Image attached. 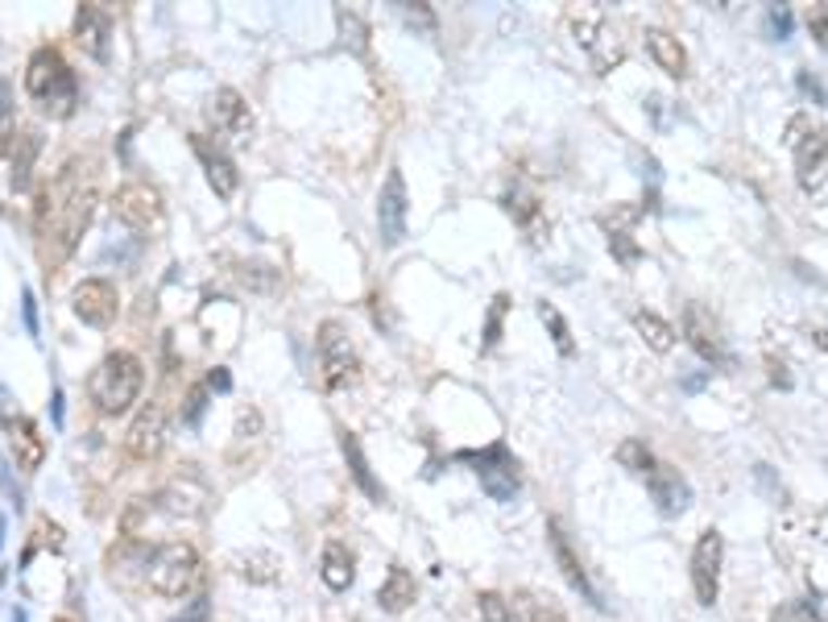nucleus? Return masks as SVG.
Instances as JSON below:
<instances>
[{"mask_svg": "<svg viewBox=\"0 0 828 622\" xmlns=\"http://www.w3.org/2000/svg\"><path fill=\"white\" fill-rule=\"evenodd\" d=\"M91 216H96V171L84 158H71L42 187L38 212H34L38 258H42L46 270H59L79 249Z\"/></svg>", "mask_w": 828, "mask_h": 622, "instance_id": "obj_1", "label": "nucleus"}, {"mask_svg": "<svg viewBox=\"0 0 828 622\" xmlns=\"http://www.w3.org/2000/svg\"><path fill=\"white\" fill-rule=\"evenodd\" d=\"M25 96L50 121L75 116V109H79V79H75V71L66 67V59L54 46H42L29 59V67H25Z\"/></svg>", "mask_w": 828, "mask_h": 622, "instance_id": "obj_2", "label": "nucleus"}, {"mask_svg": "<svg viewBox=\"0 0 828 622\" xmlns=\"http://www.w3.org/2000/svg\"><path fill=\"white\" fill-rule=\"evenodd\" d=\"M141 386H146V365L125 349H116L91 370L88 395L100 415H125L141 395Z\"/></svg>", "mask_w": 828, "mask_h": 622, "instance_id": "obj_3", "label": "nucleus"}, {"mask_svg": "<svg viewBox=\"0 0 828 622\" xmlns=\"http://www.w3.org/2000/svg\"><path fill=\"white\" fill-rule=\"evenodd\" d=\"M787 146L795 154V178L800 191L812 203H828V134L812 125V116H791L787 121Z\"/></svg>", "mask_w": 828, "mask_h": 622, "instance_id": "obj_4", "label": "nucleus"}, {"mask_svg": "<svg viewBox=\"0 0 828 622\" xmlns=\"http://www.w3.org/2000/svg\"><path fill=\"white\" fill-rule=\"evenodd\" d=\"M146 581L158 598H187L199 581V552L187 539H171L150 556Z\"/></svg>", "mask_w": 828, "mask_h": 622, "instance_id": "obj_5", "label": "nucleus"}, {"mask_svg": "<svg viewBox=\"0 0 828 622\" xmlns=\"http://www.w3.org/2000/svg\"><path fill=\"white\" fill-rule=\"evenodd\" d=\"M315 345H319V370H324L327 390L352 386L356 374H361V357H356V345L349 340V328H344L340 320H324Z\"/></svg>", "mask_w": 828, "mask_h": 622, "instance_id": "obj_6", "label": "nucleus"}, {"mask_svg": "<svg viewBox=\"0 0 828 622\" xmlns=\"http://www.w3.org/2000/svg\"><path fill=\"white\" fill-rule=\"evenodd\" d=\"M464 461H473L480 489L493 498V502H514L518 489H523V469L514 461V452L505 445H489L480 452H464Z\"/></svg>", "mask_w": 828, "mask_h": 622, "instance_id": "obj_7", "label": "nucleus"}, {"mask_svg": "<svg viewBox=\"0 0 828 622\" xmlns=\"http://www.w3.org/2000/svg\"><path fill=\"white\" fill-rule=\"evenodd\" d=\"M720 564H725V535L704 527L692 552V594L700 606H717L720 598Z\"/></svg>", "mask_w": 828, "mask_h": 622, "instance_id": "obj_8", "label": "nucleus"}, {"mask_svg": "<svg viewBox=\"0 0 828 622\" xmlns=\"http://www.w3.org/2000/svg\"><path fill=\"white\" fill-rule=\"evenodd\" d=\"M406 212H411V196H406V178L393 166L386 183H381V196H377V224H381V241L402 245L406 237Z\"/></svg>", "mask_w": 828, "mask_h": 622, "instance_id": "obj_9", "label": "nucleus"}, {"mask_svg": "<svg viewBox=\"0 0 828 622\" xmlns=\"http://www.w3.org/2000/svg\"><path fill=\"white\" fill-rule=\"evenodd\" d=\"M71 308H75V315L88 328H109L112 320H116L121 299H116V287H112L109 278H84L79 287L71 290Z\"/></svg>", "mask_w": 828, "mask_h": 622, "instance_id": "obj_10", "label": "nucleus"}, {"mask_svg": "<svg viewBox=\"0 0 828 622\" xmlns=\"http://www.w3.org/2000/svg\"><path fill=\"white\" fill-rule=\"evenodd\" d=\"M547 544H551V556H555V564H560V573H564L567 585L589 601V606L605 610V601H601V594L592 589L589 573H585V564H580V556H576V548H572V539H567V532H564V523H560V519H551V523H547Z\"/></svg>", "mask_w": 828, "mask_h": 622, "instance_id": "obj_11", "label": "nucleus"}, {"mask_svg": "<svg viewBox=\"0 0 828 622\" xmlns=\"http://www.w3.org/2000/svg\"><path fill=\"white\" fill-rule=\"evenodd\" d=\"M166 432H171V423H166V407H162V402L141 407V411H137V420H133V427H129V436H125V448H129L133 461H153V457L166 448Z\"/></svg>", "mask_w": 828, "mask_h": 622, "instance_id": "obj_12", "label": "nucleus"}, {"mask_svg": "<svg viewBox=\"0 0 828 622\" xmlns=\"http://www.w3.org/2000/svg\"><path fill=\"white\" fill-rule=\"evenodd\" d=\"M112 216L125 224V228H137V233H141V228L162 221V196L153 191L150 183H129V187L116 191Z\"/></svg>", "mask_w": 828, "mask_h": 622, "instance_id": "obj_13", "label": "nucleus"}, {"mask_svg": "<svg viewBox=\"0 0 828 622\" xmlns=\"http://www.w3.org/2000/svg\"><path fill=\"white\" fill-rule=\"evenodd\" d=\"M683 336H688V345H692L708 365H729L725 336H720V324L713 320V311H704L700 303H688V308H683Z\"/></svg>", "mask_w": 828, "mask_h": 622, "instance_id": "obj_14", "label": "nucleus"}, {"mask_svg": "<svg viewBox=\"0 0 828 622\" xmlns=\"http://www.w3.org/2000/svg\"><path fill=\"white\" fill-rule=\"evenodd\" d=\"M191 150H196L199 162H203V175H208V183H212V191H216L219 200H228V196L237 191V183H240L237 162L228 158V150L216 146L212 137H203V134L191 137Z\"/></svg>", "mask_w": 828, "mask_h": 622, "instance_id": "obj_15", "label": "nucleus"}, {"mask_svg": "<svg viewBox=\"0 0 828 622\" xmlns=\"http://www.w3.org/2000/svg\"><path fill=\"white\" fill-rule=\"evenodd\" d=\"M647 489H651V498L658 502V511L663 514H683L692 507V486H688V477L679 473V469L663 465V461H654V469L647 473Z\"/></svg>", "mask_w": 828, "mask_h": 622, "instance_id": "obj_16", "label": "nucleus"}, {"mask_svg": "<svg viewBox=\"0 0 828 622\" xmlns=\"http://www.w3.org/2000/svg\"><path fill=\"white\" fill-rule=\"evenodd\" d=\"M576 34H580V42L592 50L597 75H610V71L626 59V46H622L617 29H613L605 17H597V22H576Z\"/></svg>", "mask_w": 828, "mask_h": 622, "instance_id": "obj_17", "label": "nucleus"}, {"mask_svg": "<svg viewBox=\"0 0 828 622\" xmlns=\"http://www.w3.org/2000/svg\"><path fill=\"white\" fill-rule=\"evenodd\" d=\"M4 427H9V445H13L17 465H22L25 473L42 469L46 440H42V432H38V423L29 420V415H9V411H4Z\"/></svg>", "mask_w": 828, "mask_h": 622, "instance_id": "obj_18", "label": "nucleus"}, {"mask_svg": "<svg viewBox=\"0 0 828 622\" xmlns=\"http://www.w3.org/2000/svg\"><path fill=\"white\" fill-rule=\"evenodd\" d=\"M150 507L171 519H199L208 511V489L199 482H171L158 498H150Z\"/></svg>", "mask_w": 828, "mask_h": 622, "instance_id": "obj_19", "label": "nucleus"}, {"mask_svg": "<svg viewBox=\"0 0 828 622\" xmlns=\"http://www.w3.org/2000/svg\"><path fill=\"white\" fill-rule=\"evenodd\" d=\"M208 116H212L216 129H224V134H233V137H249V129H253V112L240 100V91L233 88H219L216 96H212Z\"/></svg>", "mask_w": 828, "mask_h": 622, "instance_id": "obj_20", "label": "nucleus"}, {"mask_svg": "<svg viewBox=\"0 0 828 622\" xmlns=\"http://www.w3.org/2000/svg\"><path fill=\"white\" fill-rule=\"evenodd\" d=\"M319 577L331 594H344L356 577V556L349 552V544H340V539H327L324 544V556H319Z\"/></svg>", "mask_w": 828, "mask_h": 622, "instance_id": "obj_21", "label": "nucleus"}, {"mask_svg": "<svg viewBox=\"0 0 828 622\" xmlns=\"http://www.w3.org/2000/svg\"><path fill=\"white\" fill-rule=\"evenodd\" d=\"M109 17L96 9V4H79V13H75V42L88 50L91 59H109Z\"/></svg>", "mask_w": 828, "mask_h": 622, "instance_id": "obj_22", "label": "nucleus"}, {"mask_svg": "<svg viewBox=\"0 0 828 622\" xmlns=\"http://www.w3.org/2000/svg\"><path fill=\"white\" fill-rule=\"evenodd\" d=\"M340 452H344V461H349V469H352V482L365 489V498H369V502L381 507V502H386V486L373 477L369 461H365V448H361L356 432H349V427H340Z\"/></svg>", "mask_w": 828, "mask_h": 622, "instance_id": "obj_23", "label": "nucleus"}, {"mask_svg": "<svg viewBox=\"0 0 828 622\" xmlns=\"http://www.w3.org/2000/svg\"><path fill=\"white\" fill-rule=\"evenodd\" d=\"M647 54L654 59V67L667 71L672 79H683V75H688V50L679 46L676 34H667V29H647Z\"/></svg>", "mask_w": 828, "mask_h": 622, "instance_id": "obj_24", "label": "nucleus"}, {"mask_svg": "<svg viewBox=\"0 0 828 622\" xmlns=\"http://www.w3.org/2000/svg\"><path fill=\"white\" fill-rule=\"evenodd\" d=\"M505 212L530 233V241H543V208H539V196H535L530 187L514 183V187L505 191Z\"/></svg>", "mask_w": 828, "mask_h": 622, "instance_id": "obj_25", "label": "nucleus"}, {"mask_svg": "<svg viewBox=\"0 0 828 622\" xmlns=\"http://www.w3.org/2000/svg\"><path fill=\"white\" fill-rule=\"evenodd\" d=\"M414 598H418V585L414 577L402 569V564H393L390 577L381 581V589H377V606L386 610V614H402V610H411Z\"/></svg>", "mask_w": 828, "mask_h": 622, "instance_id": "obj_26", "label": "nucleus"}, {"mask_svg": "<svg viewBox=\"0 0 828 622\" xmlns=\"http://www.w3.org/2000/svg\"><path fill=\"white\" fill-rule=\"evenodd\" d=\"M633 328H638V336L651 345L654 353H672V345H676V328L663 320V315H654V311H633Z\"/></svg>", "mask_w": 828, "mask_h": 622, "instance_id": "obj_27", "label": "nucleus"}, {"mask_svg": "<svg viewBox=\"0 0 828 622\" xmlns=\"http://www.w3.org/2000/svg\"><path fill=\"white\" fill-rule=\"evenodd\" d=\"M535 311H539V320H543L547 336L555 340V349H560V353H564V357L576 353V340H572V328H567V320H564V315L555 311V303H547V299H543V303H539V308H535Z\"/></svg>", "mask_w": 828, "mask_h": 622, "instance_id": "obj_28", "label": "nucleus"}, {"mask_svg": "<svg viewBox=\"0 0 828 622\" xmlns=\"http://www.w3.org/2000/svg\"><path fill=\"white\" fill-rule=\"evenodd\" d=\"M278 569H283V560L274 552H249L240 560V577L253 581V585H269V581H278Z\"/></svg>", "mask_w": 828, "mask_h": 622, "instance_id": "obj_29", "label": "nucleus"}, {"mask_svg": "<svg viewBox=\"0 0 828 622\" xmlns=\"http://www.w3.org/2000/svg\"><path fill=\"white\" fill-rule=\"evenodd\" d=\"M34 154H38V137L22 129L17 141H13V187L22 191L25 183H29V166H34Z\"/></svg>", "mask_w": 828, "mask_h": 622, "instance_id": "obj_30", "label": "nucleus"}, {"mask_svg": "<svg viewBox=\"0 0 828 622\" xmlns=\"http://www.w3.org/2000/svg\"><path fill=\"white\" fill-rule=\"evenodd\" d=\"M518 601H523V610H526V622H567L564 606L551 598V594H530V589H526Z\"/></svg>", "mask_w": 828, "mask_h": 622, "instance_id": "obj_31", "label": "nucleus"}, {"mask_svg": "<svg viewBox=\"0 0 828 622\" xmlns=\"http://www.w3.org/2000/svg\"><path fill=\"white\" fill-rule=\"evenodd\" d=\"M617 465L638 473V477H647V473L654 469V457L642 440H622V445H617Z\"/></svg>", "mask_w": 828, "mask_h": 622, "instance_id": "obj_32", "label": "nucleus"}, {"mask_svg": "<svg viewBox=\"0 0 828 622\" xmlns=\"http://www.w3.org/2000/svg\"><path fill=\"white\" fill-rule=\"evenodd\" d=\"M477 610H480V622H514V606H510L502 594H493V589L480 594Z\"/></svg>", "mask_w": 828, "mask_h": 622, "instance_id": "obj_33", "label": "nucleus"}, {"mask_svg": "<svg viewBox=\"0 0 828 622\" xmlns=\"http://www.w3.org/2000/svg\"><path fill=\"white\" fill-rule=\"evenodd\" d=\"M791 29H795L791 9H787V4H770V9H766V34H770L775 42H787V38H791Z\"/></svg>", "mask_w": 828, "mask_h": 622, "instance_id": "obj_34", "label": "nucleus"}, {"mask_svg": "<svg viewBox=\"0 0 828 622\" xmlns=\"http://www.w3.org/2000/svg\"><path fill=\"white\" fill-rule=\"evenodd\" d=\"M203 411H208V386H191V390H187V402H183V423H187V427H199Z\"/></svg>", "mask_w": 828, "mask_h": 622, "instance_id": "obj_35", "label": "nucleus"}, {"mask_svg": "<svg viewBox=\"0 0 828 622\" xmlns=\"http://www.w3.org/2000/svg\"><path fill=\"white\" fill-rule=\"evenodd\" d=\"M804 22H807V29H812V38H816V46L828 50V4H812V9L804 13Z\"/></svg>", "mask_w": 828, "mask_h": 622, "instance_id": "obj_36", "label": "nucleus"}, {"mask_svg": "<svg viewBox=\"0 0 828 622\" xmlns=\"http://www.w3.org/2000/svg\"><path fill=\"white\" fill-rule=\"evenodd\" d=\"M505 308H510V295H498V299H493V308H489V324H485V349H493V345H498Z\"/></svg>", "mask_w": 828, "mask_h": 622, "instance_id": "obj_37", "label": "nucleus"}, {"mask_svg": "<svg viewBox=\"0 0 828 622\" xmlns=\"http://www.w3.org/2000/svg\"><path fill=\"white\" fill-rule=\"evenodd\" d=\"M610 249H613V258L622 262V266H633L638 258H642V249L633 245V237L630 233H617V237H610Z\"/></svg>", "mask_w": 828, "mask_h": 622, "instance_id": "obj_38", "label": "nucleus"}, {"mask_svg": "<svg viewBox=\"0 0 828 622\" xmlns=\"http://www.w3.org/2000/svg\"><path fill=\"white\" fill-rule=\"evenodd\" d=\"M770 622H816L807 614L804 601H779L775 610H770Z\"/></svg>", "mask_w": 828, "mask_h": 622, "instance_id": "obj_39", "label": "nucleus"}, {"mask_svg": "<svg viewBox=\"0 0 828 622\" xmlns=\"http://www.w3.org/2000/svg\"><path fill=\"white\" fill-rule=\"evenodd\" d=\"M754 477H758V486L775 498V507H787V489H783V482H775V477H770V465H758L754 469Z\"/></svg>", "mask_w": 828, "mask_h": 622, "instance_id": "obj_40", "label": "nucleus"}, {"mask_svg": "<svg viewBox=\"0 0 828 622\" xmlns=\"http://www.w3.org/2000/svg\"><path fill=\"white\" fill-rule=\"evenodd\" d=\"M795 84H800V91H804V96H812L816 104H828V91H825V84H820L816 75H807V71H800V75H795Z\"/></svg>", "mask_w": 828, "mask_h": 622, "instance_id": "obj_41", "label": "nucleus"}, {"mask_svg": "<svg viewBox=\"0 0 828 622\" xmlns=\"http://www.w3.org/2000/svg\"><path fill=\"white\" fill-rule=\"evenodd\" d=\"M262 432V415L249 407V411H240V420H237V436L240 440H249V436H258Z\"/></svg>", "mask_w": 828, "mask_h": 622, "instance_id": "obj_42", "label": "nucleus"}, {"mask_svg": "<svg viewBox=\"0 0 828 622\" xmlns=\"http://www.w3.org/2000/svg\"><path fill=\"white\" fill-rule=\"evenodd\" d=\"M766 365H770V382H775L779 390H791V374H787V365H783V361H775V357H770Z\"/></svg>", "mask_w": 828, "mask_h": 622, "instance_id": "obj_43", "label": "nucleus"}, {"mask_svg": "<svg viewBox=\"0 0 828 622\" xmlns=\"http://www.w3.org/2000/svg\"><path fill=\"white\" fill-rule=\"evenodd\" d=\"M208 390H233V378H228V370L216 365L212 374H208Z\"/></svg>", "mask_w": 828, "mask_h": 622, "instance_id": "obj_44", "label": "nucleus"}, {"mask_svg": "<svg viewBox=\"0 0 828 622\" xmlns=\"http://www.w3.org/2000/svg\"><path fill=\"white\" fill-rule=\"evenodd\" d=\"M175 622H208V598H199L183 619H175Z\"/></svg>", "mask_w": 828, "mask_h": 622, "instance_id": "obj_45", "label": "nucleus"}, {"mask_svg": "<svg viewBox=\"0 0 828 622\" xmlns=\"http://www.w3.org/2000/svg\"><path fill=\"white\" fill-rule=\"evenodd\" d=\"M25 328L38 336V308H34V295L25 290Z\"/></svg>", "mask_w": 828, "mask_h": 622, "instance_id": "obj_46", "label": "nucleus"}, {"mask_svg": "<svg viewBox=\"0 0 828 622\" xmlns=\"http://www.w3.org/2000/svg\"><path fill=\"white\" fill-rule=\"evenodd\" d=\"M812 532H816V539H825L828 544V507L820 514H816V523H812Z\"/></svg>", "mask_w": 828, "mask_h": 622, "instance_id": "obj_47", "label": "nucleus"}, {"mask_svg": "<svg viewBox=\"0 0 828 622\" xmlns=\"http://www.w3.org/2000/svg\"><path fill=\"white\" fill-rule=\"evenodd\" d=\"M9 112H13V100H9V88H4V79H0V121H9Z\"/></svg>", "mask_w": 828, "mask_h": 622, "instance_id": "obj_48", "label": "nucleus"}, {"mask_svg": "<svg viewBox=\"0 0 828 622\" xmlns=\"http://www.w3.org/2000/svg\"><path fill=\"white\" fill-rule=\"evenodd\" d=\"M704 382H708V374H697V378H688V382H683V390H700Z\"/></svg>", "mask_w": 828, "mask_h": 622, "instance_id": "obj_49", "label": "nucleus"}, {"mask_svg": "<svg viewBox=\"0 0 828 622\" xmlns=\"http://www.w3.org/2000/svg\"><path fill=\"white\" fill-rule=\"evenodd\" d=\"M812 345H816V349H828V328H820V333H812Z\"/></svg>", "mask_w": 828, "mask_h": 622, "instance_id": "obj_50", "label": "nucleus"}, {"mask_svg": "<svg viewBox=\"0 0 828 622\" xmlns=\"http://www.w3.org/2000/svg\"><path fill=\"white\" fill-rule=\"evenodd\" d=\"M0 532H4V527H0ZM0 544H4V535H0Z\"/></svg>", "mask_w": 828, "mask_h": 622, "instance_id": "obj_51", "label": "nucleus"}, {"mask_svg": "<svg viewBox=\"0 0 828 622\" xmlns=\"http://www.w3.org/2000/svg\"><path fill=\"white\" fill-rule=\"evenodd\" d=\"M63 622H66V619H63Z\"/></svg>", "mask_w": 828, "mask_h": 622, "instance_id": "obj_52", "label": "nucleus"}]
</instances>
